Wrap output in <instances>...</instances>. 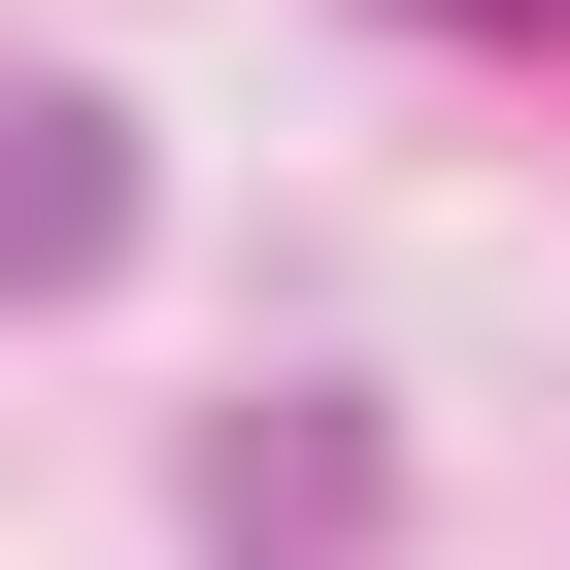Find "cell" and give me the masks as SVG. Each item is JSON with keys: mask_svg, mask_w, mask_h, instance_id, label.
<instances>
[{"mask_svg": "<svg viewBox=\"0 0 570 570\" xmlns=\"http://www.w3.org/2000/svg\"><path fill=\"white\" fill-rule=\"evenodd\" d=\"M101 235H135V135L101 101H0V268H101Z\"/></svg>", "mask_w": 570, "mask_h": 570, "instance_id": "obj_1", "label": "cell"}]
</instances>
